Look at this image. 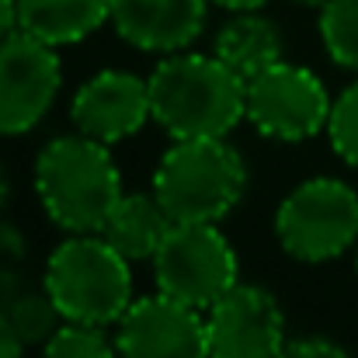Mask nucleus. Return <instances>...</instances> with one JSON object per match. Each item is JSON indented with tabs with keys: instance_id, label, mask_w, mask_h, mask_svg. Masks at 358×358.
<instances>
[{
	"instance_id": "obj_1",
	"label": "nucleus",
	"mask_w": 358,
	"mask_h": 358,
	"mask_svg": "<svg viewBox=\"0 0 358 358\" xmlns=\"http://www.w3.org/2000/svg\"><path fill=\"white\" fill-rule=\"evenodd\" d=\"M150 112L174 139L227 136L247 119V84L237 73L202 52H171L146 77Z\"/></svg>"
},
{
	"instance_id": "obj_2",
	"label": "nucleus",
	"mask_w": 358,
	"mask_h": 358,
	"mask_svg": "<svg viewBox=\"0 0 358 358\" xmlns=\"http://www.w3.org/2000/svg\"><path fill=\"white\" fill-rule=\"evenodd\" d=\"M35 192L49 220L66 234H101L125 195L108 143L84 132L56 136L42 146L35 160Z\"/></svg>"
},
{
	"instance_id": "obj_3",
	"label": "nucleus",
	"mask_w": 358,
	"mask_h": 358,
	"mask_svg": "<svg viewBox=\"0 0 358 358\" xmlns=\"http://www.w3.org/2000/svg\"><path fill=\"white\" fill-rule=\"evenodd\" d=\"M247 167L227 136L174 139L153 171V195L174 223H220L243 199Z\"/></svg>"
},
{
	"instance_id": "obj_4",
	"label": "nucleus",
	"mask_w": 358,
	"mask_h": 358,
	"mask_svg": "<svg viewBox=\"0 0 358 358\" xmlns=\"http://www.w3.org/2000/svg\"><path fill=\"white\" fill-rule=\"evenodd\" d=\"M45 292L63 320L119 324L132 306L129 257L101 234H70L49 254Z\"/></svg>"
},
{
	"instance_id": "obj_5",
	"label": "nucleus",
	"mask_w": 358,
	"mask_h": 358,
	"mask_svg": "<svg viewBox=\"0 0 358 358\" xmlns=\"http://www.w3.org/2000/svg\"><path fill=\"white\" fill-rule=\"evenodd\" d=\"M275 237L299 261H334L358 243V192L341 178H310L296 185L278 213Z\"/></svg>"
},
{
	"instance_id": "obj_6",
	"label": "nucleus",
	"mask_w": 358,
	"mask_h": 358,
	"mask_svg": "<svg viewBox=\"0 0 358 358\" xmlns=\"http://www.w3.org/2000/svg\"><path fill=\"white\" fill-rule=\"evenodd\" d=\"M157 289L195 310H209L237 285V250L216 223H174L153 257Z\"/></svg>"
},
{
	"instance_id": "obj_7",
	"label": "nucleus",
	"mask_w": 358,
	"mask_h": 358,
	"mask_svg": "<svg viewBox=\"0 0 358 358\" xmlns=\"http://www.w3.org/2000/svg\"><path fill=\"white\" fill-rule=\"evenodd\" d=\"M331 94L317 73L296 63H275L254 80H247V119L268 139L303 143L327 132Z\"/></svg>"
},
{
	"instance_id": "obj_8",
	"label": "nucleus",
	"mask_w": 358,
	"mask_h": 358,
	"mask_svg": "<svg viewBox=\"0 0 358 358\" xmlns=\"http://www.w3.org/2000/svg\"><path fill=\"white\" fill-rule=\"evenodd\" d=\"M63 73L56 45L10 31L0 38V136H21L35 129L52 108Z\"/></svg>"
},
{
	"instance_id": "obj_9",
	"label": "nucleus",
	"mask_w": 358,
	"mask_h": 358,
	"mask_svg": "<svg viewBox=\"0 0 358 358\" xmlns=\"http://www.w3.org/2000/svg\"><path fill=\"white\" fill-rule=\"evenodd\" d=\"M213 358H278L285 348V313L261 285L237 282L206 317Z\"/></svg>"
},
{
	"instance_id": "obj_10",
	"label": "nucleus",
	"mask_w": 358,
	"mask_h": 358,
	"mask_svg": "<svg viewBox=\"0 0 358 358\" xmlns=\"http://www.w3.org/2000/svg\"><path fill=\"white\" fill-rule=\"evenodd\" d=\"M119 358H213L202 310L164 292L132 299L119 320Z\"/></svg>"
},
{
	"instance_id": "obj_11",
	"label": "nucleus",
	"mask_w": 358,
	"mask_h": 358,
	"mask_svg": "<svg viewBox=\"0 0 358 358\" xmlns=\"http://www.w3.org/2000/svg\"><path fill=\"white\" fill-rule=\"evenodd\" d=\"M70 119L77 125V132L91 139H101L108 146L122 143L136 136L146 125V119H153L150 84L129 70H101L87 84H80V91L73 94Z\"/></svg>"
},
{
	"instance_id": "obj_12",
	"label": "nucleus",
	"mask_w": 358,
	"mask_h": 358,
	"mask_svg": "<svg viewBox=\"0 0 358 358\" xmlns=\"http://www.w3.org/2000/svg\"><path fill=\"white\" fill-rule=\"evenodd\" d=\"M213 0H112V28L122 42L143 52H181L188 49L209 17Z\"/></svg>"
},
{
	"instance_id": "obj_13",
	"label": "nucleus",
	"mask_w": 358,
	"mask_h": 358,
	"mask_svg": "<svg viewBox=\"0 0 358 358\" xmlns=\"http://www.w3.org/2000/svg\"><path fill=\"white\" fill-rule=\"evenodd\" d=\"M112 17V0H17V28L49 42H84Z\"/></svg>"
},
{
	"instance_id": "obj_14",
	"label": "nucleus",
	"mask_w": 358,
	"mask_h": 358,
	"mask_svg": "<svg viewBox=\"0 0 358 358\" xmlns=\"http://www.w3.org/2000/svg\"><path fill=\"white\" fill-rule=\"evenodd\" d=\"M213 56L223 59L247 84L257 73H264L268 66L282 63V35H278L275 21L261 17L257 10H237V17H230L223 24V31L216 35Z\"/></svg>"
},
{
	"instance_id": "obj_15",
	"label": "nucleus",
	"mask_w": 358,
	"mask_h": 358,
	"mask_svg": "<svg viewBox=\"0 0 358 358\" xmlns=\"http://www.w3.org/2000/svg\"><path fill=\"white\" fill-rule=\"evenodd\" d=\"M174 230L171 213L160 206V199L150 195H122V202L112 209L101 237L112 247H119L129 261H153L160 243L167 240V234Z\"/></svg>"
},
{
	"instance_id": "obj_16",
	"label": "nucleus",
	"mask_w": 358,
	"mask_h": 358,
	"mask_svg": "<svg viewBox=\"0 0 358 358\" xmlns=\"http://www.w3.org/2000/svg\"><path fill=\"white\" fill-rule=\"evenodd\" d=\"M320 38L338 66L358 73V0H331L320 7Z\"/></svg>"
},
{
	"instance_id": "obj_17",
	"label": "nucleus",
	"mask_w": 358,
	"mask_h": 358,
	"mask_svg": "<svg viewBox=\"0 0 358 358\" xmlns=\"http://www.w3.org/2000/svg\"><path fill=\"white\" fill-rule=\"evenodd\" d=\"M42 358H119V348L105 338V331L98 324L66 320L45 341Z\"/></svg>"
},
{
	"instance_id": "obj_18",
	"label": "nucleus",
	"mask_w": 358,
	"mask_h": 358,
	"mask_svg": "<svg viewBox=\"0 0 358 358\" xmlns=\"http://www.w3.org/2000/svg\"><path fill=\"white\" fill-rule=\"evenodd\" d=\"M327 136H331L334 153L345 164L358 167V80L341 91V98H334V108L327 119Z\"/></svg>"
},
{
	"instance_id": "obj_19",
	"label": "nucleus",
	"mask_w": 358,
	"mask_h": 358,
	"mask_svg": "<svg viewBox=\"0 0 358 358\" xmlns=\"http://www.w3.org/2000/svg\"><path fill=\"white\" fill-rule=\"evenodd\" d=\"M7 317H10V324L17 327L21 341L28 345V341H49V338H52L59 310H56V303H52L49 292H45V299H35V296L21 299Z\"/></svg>"
},
{
	"instance_id": "obj_20",
	"label": "nucleus",
	"mask_w": 358,
	"mask_h": 358,
	"mask_svg": "<svg viewBox=\"0 0 358 358\" xmlns=\"http://www.w3.org/2000/svg\"><path fill=\"white\" fill-rule=\"evenodd\" d=\"M278 358H348V352L327 338H299V341H285Z\"/></svg>"
},
{
	"instance_id": "obj_21",
	"label": "nucleus",
	"mask_w": 358,
	"mask_h": 358,
	"mask_svg": "<svg viewBox=\"0 0 358 358\" xmlns=\"http://www.w3.org/2000/svg\"><path fill=\"white\" fill-rule=\"evenodd\" d=\"M0 358H24V341L7 313H0Z\"/></svg>"
},
{
	"instance_id": "obj_22",
	"label": "nucleus",
	"mask_w": 358,
	"mask_h": 358,
	"mask_svg": "<svg viewBox=\"0 0 358 358\" xmlns=\"http://www.w3.org/2000/svg\"><path fill=\"white\" fill-rule=\"evenodd\" d=\"M17 31V0H0V38Z\"/></svg>"
},
{
	"instance_id": "obj_23",
	"label": "nucleus",
	"mask_w": 358,
	"mask_h": 358,
	"mask_svg": "<svg viewBox=\"0 0 358 358\" xmlns=\"http://www.w3.org/2000/svg\"><path fill=\"white\" fill-rule=\"evenodd\" d=\"M213 3H220L227 10H261L268 0H213Z\"/></svg>"
},
{
	"instance_id": "obj_24",
	"label": "nucleus",
	"mask_w": 358,
	"mask_h": 358,
	"mask_svg": "<svg viewBox=\"0 0 358 358\" xmlns=\"http://www.w3.org/2000/svg\"><path fill=\"white\" fill-rule=\"evenodd\" d=\"M292 3H299V7H317V10H320V7H327L331 0H292Z\"/></svg>"
},
{
	"instance_id": "obj_25",
	"label": "nucleus",
	"mask_w": 358,
	"mask_h": 358,
	"mask_svg": "<svg viewBox=\"0 0 358 358\" xmlns=\"http://www.w3.org/2000/svg\"><path fill=\"white\" fill-rule=\"evenodd\" d=\"M3 199H7V178H3V171H0V206H3Z\"/></svg>"
}]
</instances>
